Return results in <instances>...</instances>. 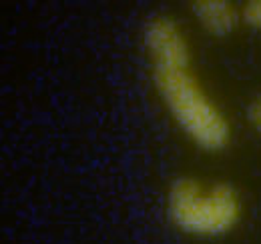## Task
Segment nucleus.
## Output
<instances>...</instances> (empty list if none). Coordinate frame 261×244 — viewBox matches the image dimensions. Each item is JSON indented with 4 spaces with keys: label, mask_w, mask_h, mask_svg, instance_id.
I'll use <instances>...</instances> for the list:
<instances>
[{
    "label": "nucleus",
    "mask_w": 261,
    "mask_h": 244,
    "mask_svg": "<svg viewBox=\"0 0 261 244\" xmlns=\"http://www.w3.org/2000/svg\"><path fill=\"white\" fill-rule=\"evenodd\" d=\"M247 116L253 124V128L261 134V96H257L251 104H249V110H247Z\"/></svg>",
    "instance_id": "39448f33"
},
{
    "label": "nucleus",
    "mask_w": 261,
    "mask_h": 244,
    "mask_svg": "<svg viewBox=\"0 0 261 244\" xmlns=\"http://www.w3.org/2000/svg\"><path fill=\"white\" fill-rule=\"evenodd\" d=\"M153 84L181 130L205 150H221L231 138L223 112L201 88L191 72V52L175 20L151 18L143 34Z\"/></svg>",
    "instance_id": "f257e3e1"
},
{
    "label": "nucleus",
    "mask_w": 261,
    "mask_h": 244,
    "mask_svg": "<svg viewBox=\"0 0 261 244\" xmlns=\"http://www.w3.org/2000/svg\"><path fill=\"white\" fill-rule=\"evenodd\" d=\"M167 214L185 234L223 236L241 218V200L229 184L179 178L167 192Z\"/></svg>",
    "instance_id": "f03ea898"
},
{
    "label": "nucleus",
    "mask_w": 261,
    "mask_h": 244,
    "mask_svg": "<svg viewBox=\"0 0 261 244\" xmlns=\"http://www.w3.org/2000/svg\"><path fill=\"white\" fill-rule=\"evenodd\" d=\"M239 14H241L243 24H247L255 30H261V0H253V2L243 4Z\"/></svg>",
    "instance_id": "20e7f679"
},
{
    "label": "nucleus",
    "mask_w": 261,
    "mask_h": 244,
    "mask_svg": "<svg viewBox=\"0 0 261 244\" xmlns=\"http://www.w3.org/2000/svg\"><path fill=\"white\" fill-rule=\"evenodd\" d=\"M197 22L213 36H227L241 20L239 10L223 0H203L193 4Z\"/></svg>",
    "instance_id": "7ed1b4c3"
}]
</instances>
